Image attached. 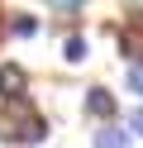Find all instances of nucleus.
Masks as SVG:
<instances>
[{
    "mask_svg": "<svg viewBox=\"0 0 143 148\" xmlns=\"http://www.w3.org/2000/svg\"><path fill=\"white\" fill-rule=\"evenodd\" d=\"M24 86H29L24 67H14V62H5V67H0V96H5V100H19V96H24Z\"/></svg>",
    "mask_w": 143,
    "mask_h": 148,
    "instance_id": "1",
    "label": "nucleus"
},
{
    "mask_svg": "<svg viewBox=\"0 0 143 148\" xmlns=\"http://www.w3.org/2000/svg\"><path fill=\"white\" fill-rule=\"evenodd\" d=\"M86 115H91V119H110L114 115V96L105 86H91V91H86Z\"/></svg>",
    "mask_w": 143,
    "mask_h": 148,
    "instance_id": "2",
    "label": "nucleus"
},
{
    "mask_svg": "<svg viewBox=\"0 0 143 148\" xmlns=\"http://www.w3.org/2000/svg\"><path fill=\"white\" fill-rule=\"evenodd\" d=\"M91 148H129V134H124V129H114V124H105V129H95Z\"/></svg>",
    "mask_w": 143,
    "mask_h": 148,
    "instance_id": "3",
    "label": "nucleus"
},
{
    "mask_svg": "<svg viewBox=\"0 0 143 148\" xmlns=\"http://www.w3.org/2000/svg\"><path fill=\"white\" fill-rule=\"evenodd\" d=\"M62 58H67V62H86V58H91V43H86L81 34H72V38L62 43Z\"/></svg>",
    "mask_w": 143,
    "mask_h": 148,
    "instance_id": "4",
    "label": "nucleus"
},
{
    "mask_svg": "<svg viewBox=\"0 0 143 148\" xmlns=\"http://www.w3.org/2000/svg\"><path fill=\"white\" fill-rule=\"evenodd\" d=\"M10 34H14V38H34L38 34V24H34V14H14V24H5Z\"/></svg>",
    "mask_w": 143,
    "mask_h": 148,
    "instance_id": "5",
    "label": "nucleus"
},
{
    "mask_svg": "<svg viewBox=\"0 0 143 148\" xmlns=\"http://www.w3.org/2000/svg\"><path fill=\"white\" fill-rule=\"evenodd\" d=\"M124 81H129V91H133V96H143V62H129Z\"/></svg>",
    "mask_w": 143,
    "mask_h": 148,
    "instance_id": "6",
    "label": "nucleus"
},
{
    "mask_svg": "<svg viewBox=\"0 0 143 148\" xmlns=\"http://www.w3.org/2000/svg\"><path fill=\"white\" fill-rule=\"evenodd\" d=\"M124 124H129V129H133V134H138V138H143V110H129V119H124Z\"/></svg>",
    "mask_w": 143,
    "mask_h": 148,
    "instance_id": "7",
    "label": "nucleus"
},
{
    "mask_svg": "<svg viewBox=\"0 0 143 148\" xmlns=\"http://www.w3.org/2000/svg\"><path fill=\"white\" fill-rule=\"evenodd\" d=\"M48 5H57V10H81L86 0H48Z\"/></svg>",
    "mask_w": 143,
    "mask_h": 148,
    "instance_id": "8",
    "label": "nucleus"
},
{
    "mask_svg": "<svg viewBox=\"0 0 143 148\" xmlns=\"http://www.w3.org/2000/svg\"><path fill=\"white\" fill-rule=\"evenodd\" d=\"M0 29H5V24H0Z\"/></svg>",
    "mask_w": 143,
    "mask_h": 148,
    "instance_id": "9",
    "label": "nucleus"
}]
</instances>
